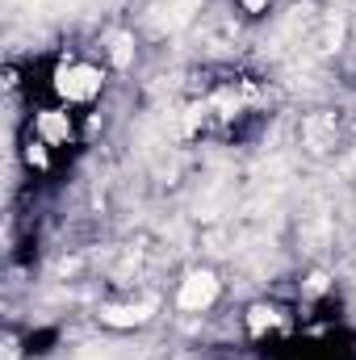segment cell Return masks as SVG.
<instances>
[{
    "label": "cell",
    "mask_w": 356,
    "mask_h": 360,
    "mask_svg": "<svg viewBox=\"0 0 356 360\" xmlns=\"http://www.w3.org/2000/svg\"><path fill=\"white\" fill-rule=\"evenodd\" d=\"M218 297V276L210 269H193L184 281H180V293H177V306L180 310H210Z\"/></svg>",
    "instance_id": "1"
},
{
    "label": "cell",
    "mask_w": 356,
    "mask_h": 360,
    "mask_svg": "<svg viewBox=\"0 0 356 360\" xmlns=\"http://www.w3.org/2000/svg\"><path fill=\"white\" fill-rule=\"evenodd\" d=\"M59 92L68 101H92L101 92V68H92V63H68V68H59Z\"/></svg>",
    "instance_id": "2"
},
{
    "label": "cell",
    "mask_w": 356,
    "mask_h": 360,
    "mask_svg": "<svg viewBox=\"0 0 356 360\" xmlns=\"http://www.w3.org/2000/svg\"><path fill=\"white\" fill-rule=\"evenodd\" d=\"M151 310H155V302H130V306H101V323H105V327H117V331H126V327H143V323L151 319Z\"/></svg>",
    "instance_id": "3"
},
{
    "label": "cell",
    "mask_w": 356,
    "mask_h": 360,
    "mask_svg": "<svg viewBox=\"0 0 356 360\" xmlns=\"http://www.w3.org/2000/svg\"><path fill=\"white\" fill-rule=\"evenodd\" d=\"M38 139H42L46 147L68 143V139H72V122H68V113H38Z\"/></svg>",
    "instance_id": "4"
},
{
    "label": "cell",
    "mask_w": 356,
    "mask_h": 360,
    "mask_svg": "<svg viewBox=\"0 0 356 360\" xmlns=\"http://www.w3.org/2000/svg\"><path fill=\"white\" fill-rule=\"evenodd\" d=\"M265 327H272V306H252L248 331H252V335H265Z\"/></svg>",
    "instance_id": "5"
},
{
    "label": "cell",
    "mask_w": 356,
    "mask_h": 360,
    "mask_svg": "<svg viewBox=\"0 0 356 360\" xmlns=\"http://www.w3.org/2000/svg\"><path fill=\"white\" fill-rule=\"evenodd\" d=\"M239 8H243V13H265L268 0H239Z\"/></svg>",
    "instance_id": "6"
}]
</instances>
